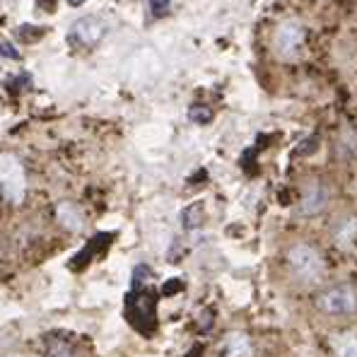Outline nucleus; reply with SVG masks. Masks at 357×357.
<instances>
[{"instance_id": "nucleus-1", "label": "nucleus", "mask_w": 357, "mask_h": 357, "mask_svg": "<svg viewBox=\"0 0 357 357\" xmlns=\"http://www.w3.org/2000/svg\"><path fill=\"white\" fill-rule=\"evenodd\" d=\"M288 266L292 270L294 280L302 285H316L324 280L326 275V263L324 256L312 247V244H294L288 251Z\"/></svg>"}, {"instance_id": "nucleus-2", "label": "nucleus", "mask_w": 357, "mask_h": 357, "mask_svg": "<svg viewBox=\"0 0 357 357\" xmlns=\"http://www.w3.org/2000/svg\"><path fill=\"white\" fill-rule=\"evenodd\" d=\"M304 46V24L290 17L275 27L273 32V53L280 60H294Z\"/></svg>"}, {"instance_id": "nucleus-3", "label": "nucleus", "mask_w": 357, "mask_h": 357, "mask_svg": "<svg viewBox=\"0 0 357 357\" xmlns=\"http://www.w3.org/2000/svg\"><path fill=\"white\" fill-rule=\"evenodd\" d=\"M24 191H27V176H24L22 162L10 152L0 155V193L3 198L10 203H22Z\"/></svg>"}, {"instance_id": "nucleus-4", "label": "nucleus", "mask_w": 357, "mask_h": 357, "mask_svg": "<svg viewBox=\"0 0 357 357\" xmlns=\"http://www.w3.org/2000/svg\"><path fill=\"white\" fill-rule=\"evenodd\" d=\"M316 309L329 316H350L357 312V292L350 285H333L316 297Z\"/></svg>"}, {"instance_id": "nucleus-5", "label": "nucleus", "mask_w": 357, "mask_h": 357, "mask_svg": "<svg viewBox=\"0 0 357 357\" xmlns=\"http://www.w3.org/2000/svg\"><path fill=\"white\" fill-rule=\"evenodd\" d=\"M126 314L140 333H150L155 329V294L147 292L145 288H133V294L126 304Z\"/></svg>"}, {"instance_id": "nucleus-6", "label": "nucleus", "mask_w": 357, "mask_h": 357, "mask_svg": "<svg viewBox=\"0 0 357 357\" xmlns=\"http://www.w3.org/2000/svg\"><path fill=\"white\" fill-rule=\"evenodd\" d=\"M329 206V188L319 181H312L304 186L302 196H299V213L307 217L319 215V213L326 210Z\"/></svg>"}, {"instance_id": "nucleus-7", "label": "nucleus", "mask_w": 357, "mask_h": 357, "mask_svg": "<svg viewBox=\"0 0 357 357\" xmlns=\"http://www.w3.org/2000/svg\"><path fill=\"white\" fill-rule=\"evenodd\" d=\"M106 32V24L101 22L99 17H80L78 22L70 27V39L83 46H94L97 42H99L101 37H104Z\"/></svg>"}, {"instance_id": "nucleus-8", "label": "nucleus", "mask_w": 357, "mask_h": 357, "mask_svg": "<svg viewBox=\"0 0 357 357\" xmlns=\"http://www.w3.org/2000/svg\"><path fill=\"white\" fill-rule=\"evenodd\" d=\"M56 220H58L60 227H65L68 232H80L85 227V215L75 203L63 201L56 206Z\"/></svg>"}, {"instance_id": "nucleus-9", "label": "nucleus", "mask_w": 357, "mask_h": 357, "mask_svg": "<svg viewBox=\"0 0 357 357\" xmlns=\"http://www.w3.org/2000/svg\"><path fill=\"white\" fill-rule=\"evenodd\" d=\"M220 353L224 357H251V340L244 333H229L222 340Z\"/></svg>"}, {"instance_id": "nucleus-10", "label": "nucleus", "mask_w": 357, "mask_h": 357, "mask_svg": "<svg viewBox=\"0 0 357 357\" xmlns=\"http://www.w3.org/2000/svg\"><path fill=\"white\" fill-rule=\"evenodd\" d=\"M333 239L338 247H350V244L357 239V217H353V215L340 217L333 227Z\"/></svg>"}, {"instance_id": "nucleus-11", "label": "nucleus", "mask_w": 357, "mask_h": 357, "mask_svg": "<svg viewBox=\"0 0 357 357\" xmlns=\"http://www.w3.org/2000/svg\"><path fill=\"white\" fill-rule=\"evenodd\" d=\"M333 350L338 357H357V333H335Z\"/></svg>"}, {"instance_id": "nucleus-12", "label": "nucleus", "mask_w": 357, "mask_h": 357, "mask_svg": "<svg viewBox=\"0 0 357 357\" xmlns=\"http://www.w3.org/2000/svg\"><path fill=\"white\" fill-rule=\"evenodd\" d=\"M46 355L49 357H78L73 345L63 338H51L49 343H46Z\"/></svg>"}, {"instance_id": "nucleus-13", "label": "nucleus", "mask_w": 357, "mask_h": 357, "mask_svg": "<svg viewBox=\"0 0 357 357\" xmlns=\"http://www.w3.org/2000/svg\"><path fill=\"white\" fill-rule=\"evenodd\" d=\"M181 224L186 229H198L203 224V206L201 203H193L186 210L181 213Z\"/></svg>"}, {"instance_id": "nucleus-14", "label": "nucleus", "mask_w": 357, "mask_h": 357, "mask_svg": "<svg viewBox=\"0 0 357 357\" xmlns=\"http://www.w3.org/2000/svg\"><path fill=\"white\" fill-rule=\"evenodd\" d=\"M338 150L343 152V155H348V157H357V133H355V131H353V133L340 135Z\"/></svg>"}, {"instance_id": "nucleus-15", "label": "nucleus", "mask_w": 357, "mask_h": 357, "mask_svg": "<svg viewBox=\"0 0 357 357\" xmlns=\"http://www.w3.org/2000/svg\"><path fill=\"white\" fill-rule=\"evenodd\" d=\"M188 119L193 121V124H210L213 121V111L208 109V106H191L188 109Z\"/></svg>"}, {"instance_id": "nucleus-16", "label": "nucleus", "mask_w": 357, "mask_h": 357, "mask_svg": "<svg viewBox=\"0 0 357 357\" xmlns=\"http://www.w3.org/2000/svg\"><path fill=\"white\" fill-rule=\"evenodd\" d=\"M147 3H150V13L155 15V17H165V15L172 10L169 0H147Z\"/></svg>"}, {"instance_id": "nucleus-17", "label": "nucleus", "mask_w": 357, "mask_h": 357, "mask_svg": "<svg viewBox=\"0 0 357 357\" xmlns=\"http://www.w3.org/2000/svg\"><path fill=\"white\" fill-rule=\"evenodd\" d=\"M0 58H8V60H19V51L15 49L10 42L0 39Z\"/></svg>"}, {"instance_id": "nucleus-18", "label": "nucleus", "mask_w": 357, "mask_h": 357, "mask_svg": "<svg viewBox=\"0 0 357 357\" xmlns=\"http://www.w3.org/2000/svg\"><path fill=\"white\" fill-rule=\"evenodd\" d=\"M17 34H19V37H27V42H37L44 32H42V29H34V27H29V24H24V27L17 29Z\"/></svg>"}, {"instance_id": "nucleus-19", "label": "nucleus", "mask_w": 357, "mask_h": 357, "mask_svg": "<svg viewBox=\"0 0 357 357\" xmlns=\"http://www.w3.org/2000/svg\"><path fill=\"white\" fill-rule=\"evenodd\" d=\"M178 288H181V283H169V285L165 288V292H167V294H169V292H176Z\"/></svg>"}, {"instance_id": "nucleus-20", "label": "nucleus", "mask_w": 357, "mask_h": 357, "mask_svg": "<svg viewBox=\"0 0 357 357\" xmlns=\"http://www.w3.org/2000/svg\"><path fill=\"white\" fill-rule=\"evenodd\" d=\"M68 5H73V8H80V5H85V0H68Z\"/></svg>"}]
</instances>
